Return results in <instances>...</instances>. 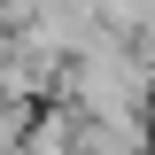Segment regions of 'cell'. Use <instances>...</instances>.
Masks as SVG:
<instances>
[{"label": "cell", "instance_id": "obj_1", "mask_svg": "<svg viewBox=\"0 0 155 155\" xmlns=\"http://www.w3.org/2000/svg\"><path fill=\"white\" fill-rule=\"evenodd\" d=\"M62 0H0V23H23V31H31L39 16H54Z\"/></svg>", "mask_w": 155, "mask_h": 155}]
</instances>
